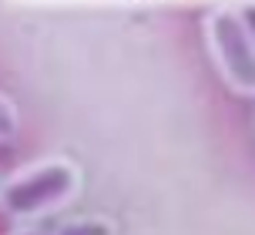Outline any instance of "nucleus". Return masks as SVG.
<instances>
[{"label": "nucleus", "instance_id": "obj_1", "mask_svg": "<svg viewBox=\"0 0 255 235\" xmlns=\"http://www.w3.org/2000/svg\"><path fill=\"white\" fill-rule=\"evenodd\" d=\"M81 192V168L71 158H40L0 182V212L17 225H37L67 209Z\"/></svg>", "mask_w": 255, "mask_h": 235}, {"label": "nucleus", "instance_id": "obj_2", "mask_svg": "<svg viewBox=\"0 0 255 235\" xmlns=\"http://www.w3.org/2000/svg\"><path fill=\"white\" fill-rule=\"evenodd\" d=\"M205 34H208V47H212L222 78L235 91L255 94V34L249 20L239 10L218 7L208 13Z\"/></svg>", "mask_w": 255, "mask_h": 235}, {"label": "nucleus", "instance_id": "obj_3", "mask_svg": "<svg viewBox=\"0 0 255 235\" xmlns=\"http://www.w3.org/2000/svg\"><path fill=\"white\" fill-rule=\"evenodd\" d=\"M54 235H118L115 222L104 215H77L54 229Z\"/></svg>", "mask_w": 255, "mask_h": 235}, {"label": "nucleus", "instance_id": "obj_4", "mask_svg": "<svg viewBox=\"0 0 255 235\" xmlns=\"http://www.w3.org/2000/svg\"><path fill=\"white\" fill-rule=\"evenodd\" d=\"M20 131V111L13 105V98L0 91V144H10Z\"/></svg>", "mask_w": 255, "mask_h": 235}, {"label": "nucleus", "instance_id": "obj_5", "mask_svg": "<svg viewBox=\"0 0 255 235\" xmlns=\"http://www.w3.org/2000/svg\"><path fill=\"white\" fill-rule=\"evenodd\" d=\"M7 235H47L44 229H37V225H17L13 232H7Z\"/></svg>", "mask_w": 255, "mask_h": 235}]
</instances>
